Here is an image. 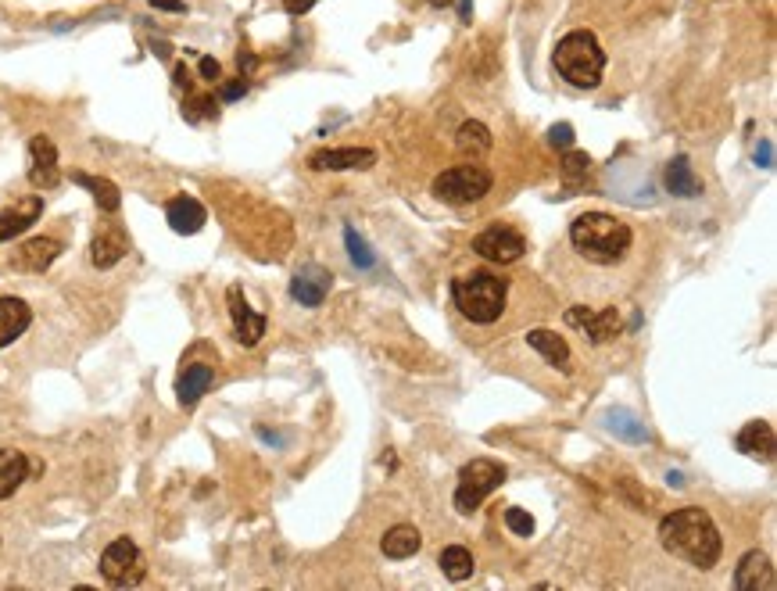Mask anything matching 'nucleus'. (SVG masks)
<instances>
[{
	"mask_svg": "<svg viewBox=\"0 0 777 591\" xmlns=\"http://www.w3.org/2000/svg\"><path fill=\"white\" fill-rule=\"evenodd\" d=\"M330 283H333L330 269L301 266L291 280V298L298 301V305H305V309H319L326 301V294H330Z\"/></svg>",
	"mask_w": 777,
	"mask_h": 591,
	"instance_id": "4468645a",
	"label": "nucleus"
},
{
	"mask_svg": "<svg viewBox=\"0 0 777 591\" xmlns=\"http://www.w3.org/2000/svg\"><path fill=\"white\" fill-rule=\"evenodd\" d=\"M197 69H201V76H205L208 83H215V79L222 76V65L215 58H201V65H197Z\"/></svg>",
	"mask_w": 777,
	"mask_h": 591,
	"instance_id": "e433bc0d",
	"label": "nucleus"
},
{
	"mask_svg": "<svg viewBox=\"0 0 777 591\" xmlns=\"http://www.w3.org/2000/svg\"><path fill=\"white\" fill-rule=\"evenodd\" d=\"M548 144L559 147V151H570L573 147V126L570 122H559V126L548 129Z\"/></svg>",
	"mask_w": 777,
	"mask_h": 591,
	"instance_id": "72a5a7b5",
	"label": "nucleus"
},
{
	"mask_svg": "<svg viewBox=\"0 0 777 591\" xmlns=\"http://www.w3.org/2000/svg\"><path fill=\"white\" fill-rule=\"evenodd\" d=\"M666 190L674 197H699L702 194V180L695 176L692 162L684 155H677L674 162L666 165Z\"/></svg>",
	"mask_w": 777,
	"mask_h": 591,
	"instance_id": "4be33fe9",
	"label": "nucleus"
},
{
	"mask_svg": "<svg viewBox=\"0 0 777 591\" xmlns=\"http://www.w3.org/2000/svg\"><path fill=\"white\" fill-rule=\"evenodd\" d=\"M144 574H147V563L129 538H115L101 552V577L111 588H137L144 581Z\"/></svg>",
	"mask_w": 777,
	"mask_h": 591,
	"instance_id": "0eeeda50",
	"label": "nucleus"
},
{
	"mask_svg": "<svg viewBox=\"0 0 777 591\" xmlns=\"http://www.w3.org/2000/svg\"><path fill=\"white\" fill-rule=\"evenodd\" d=\"M40 212H43V201L40 197H29L22 208H11V212L0 215V244L11 240V237H18V233H26L29 226L40 219Z\"/></svg>",
	"mask_w": 777,
	"mask_h": 591,
	"instance_id": "b1692460",
	"label": "nucleus"
},
{
	"mask_svg": "<svg viewBox=\"0 0 777 591\" xmlns=\"http://www.w3.org/2000/svg\"><path fill=\"white\" fill-rule=\"evenodd\" d=\"M29 470H33V463L18 448H0V502L26 484Z\"/></svg>",
	"mask_w": 777,
	"mask_h": 591,
	"instance_id": "aec40b11",
	"label": "nucleus"
},
{
	"mask_svg": "<svg viewBox=\"0 0 777 591\" xmlns=\"http://www.w3.org/2000/svg\"><path fill=\"white\" fill-rule=\"evenodd\" d=\"M491 187H495V176L484 165H455L434 180V194L448 205H473L484 194H491Z\"/></svg>",
	"mask_w": 777,
	"mask_h": 591,
	"instance_id": "423d86ee",
	"label": "nucleus"
},
{
	"mask_svg": "<svg viewBox=\"0 0 777 591\" xmlns=\"http://www.w3.org/2000/svg\"><path fill=\"white\" fill-rule=\"evenodd\" d=\"M312 4H316V0H283L287 15H305V11H312Z\"/></svg>",
	"mask_w": 777,
	"mask_h": 591,
	"instance_id": "4c0bfd02",
	"label": "nucleus"
},
{
	"mask_svg": "<svg viewBox=\"0 0 777 591\" xmlns=\"http://www.w3.org/2000/svg\"><path fill=\"white\" fill-rule=\"evenodd\" d=\"M151 8H158V11H176V15H180V11H187V4H183V0H151Z\"/></svg>",
	"mask_w": 777,
	"mask_h": 591,
	"instance_id": "58836bf2",
	"label": "nucleus"
},
{
	"mask_svg": "<svg viewBox=\"0 0 777 591\" xmlns=\"http://www.w3.org/2000/svg\"><path fill=\"white\" fill-rule=\"evenodd\" d=\"M659 545L670 556L692 563L695 570H713L720 552H724L717 523L699 506H684V509H674L670 516H663L659 520Z\"/></svg>",
	"mask_w": 777,
	"mask_h": 591,
	"instance_id": "f257e3e1",
	"label": "nucleus"
},
{
	"mask_svg": "<svg viewBox=\"0 0 777 591\" xmlns=\"http://www.w3.org/2000/svg\"><path fill=\"white\" fill-rule=\"evenodd\" d=\"M588 169H591V158L584 155V151H566V158H563V183H566V190H581L584 187V180H588Z\"/></svg>",
	"mask_w": 777,
	"mask_h": 591,
	"instance_id": "c756f323",
	"label": "nucleus"
},
{
	"mask_svg": "<svg viewBox=\"0 0 777 591\" xmlns=\"http://www.w3.org/2000/svg\"><path fill=\"white\" fill-rule=\"evenodd\" d=\"M735 588H738V591H774V588H777L774 566H770V556H767V552L752 549V552H745V556L738 559Z\"/></svg>",
	"mask_w": 777,
	"mask_h": 591,
	"instance_id": "ddd939ff",
	"label": "nucleus"
},
{
	"mask_svg": "<svg viewBox=\"0 0 777 591\" xmlns=\"http://www.w3.org/2000/svg\"><path fill=\"white\" fill-rule=\"evenodd\" d=\"M570 244L591 266H616L631 251L634 233L627 223L606 212H584L570 223Z\"/></svg>",
	"mask_w": 777,
	"mask_h": 591,
	"instance_id": "f03ea898",
	"label": "nucleus"
},
{
	"mask_svg": "<svg viewBox=\"0 0 777 591\" xmlns=\"http://www.w3.org/2000/svg\"><path fill=\"white\" fill-rule=\"evenodd\" d=\"M505 298H509V283L502 276L487 273V269H473V273L452 280L455 309L477 326L498 323L505 312Z\"/></svg>",
	"mask_w": 777,
	"mask_h": 591,
	"instance_id": "7ed1b4c3",
	"label": "nucleus"
},
{
	"mask_svg": "<svg viewBox=\"0 0 777 591\" xmlns=\"http://www.w3.org/2000/svg\"><path fill=\"white\" fill-rule=\"evenodd\" d=\"M72 180L94 194V201H97V208H101V212H108V215L119 212L122 194H119V187H115L111 180H101V176H86V172H72Z\"/></svg>",
	"mask_w": 777,
	"mask_h": 591,
	"instance_id": "bb28decb",
	"label": "nucleus"
},
{
	"mask_svg": "<svg viewBox=\"0 0 777 591\" xmlns=\"http://www.w3.org/2000/svg\"><path fill=\"white\" fill-rule=\"evenodd\" d=\"M606 427L613 430L616 437L631 441V445H641V441H649V430H645V423H641L631 409H609V412H606Z\"/></svg>",
	"mask_w": 777,
	"mask_h": 591,
	"instance_id": "cd10ccee",
	"label": "nucleus"
},
{
	"mask_svg": "<svg viewBox=\"0 0 777 591\" xmlns=\"http://www.w3.org/2000/svg\"><path fill=\"white\" fill-rule=\"evenodd\" d=\"M437 563H441V570H444L448 581H466V577H473V552L462 549V545H448V549H441Z\"/></svg>",
	"mask_w": 777,
	"mask_h": 591,
	"instance_id": "c85d7f7f",
	"label": "nucleus"
},
{
	"mask_svg": "<svg viewBox=\"0 0 777 591\" xmlns=\"http://www.w3.org/2000/svg\"><path fill=\"white\" fill-rule=\"evenodd\" d=\"M58 255H61V244L54 237H33L15 251L11 266L22 269V273H43V269H51L58 262Z\"/></svg>",
	"mask_w": 777,
	"mask_h": 591,
	"instance_id": "dca6fc26",
	"label": "nucleus"
},
{
	"mask_svg": "<svg viewBox=\"0 0 777 591\" xmlns=\"http://www.w3.org/2000/svg\"><path fill=\"white\" fill-rule=\"evenodd\" d=\"M165 219H169V226H172V230H176V233H183V237H190V233L205 230L208 212H205V205H201L197 197L180 194V197H172L169 205H165Z\"/></svg>",
	"mask_w": 777,
	"mask_h": 591,
	"instance_id": "f3484780",
	"label": "nucleus"
},
{
	"mask_svg": "<svg viewBox=\"0 0 777 591\" xmlns=\"http://www.w3.org/2000/svg\"><path fill=\"white\" fill-rule=\"evenodd\" d=\"M473 251H477L480 258H487V262L509 266V262H516V258H523L527 240H523V233L509 230V226H487L484 233L473 237Z\"/></svg>",
	"mask_w": 777,
	"mask_h": 591,
	"instance_id": "6e6552de",
	"label": "nucleus"
},
{
	"mask_svg": "<svg viewBox=\"0 0 777 591\" xmlns=\"http://www.w3.org/2000/svg\"><path fill=\"white\" fill-rule=\"evenodd\" d=\"M226 305H230V319H233V334H237V341L244 344V348H255V344L265 337L269 319H265L262 312L251 309L240 283H233L230 291H226Z\"/></svg>",
	"mask_w": 777,
	"mask_h": 591,
	"instance_id": "1a4fd4ad",
	"label": "nucleus"
},
{
	"mask_svg": "<svg viewBox=\"0 0 777 591\" xmlns=\"http://www.w3.org/2000/svg\"><path fill=\"white\" fill-rule=\"evenodd\" d=\"M33 323V309L22 298H0V348L15 344Z\"/></svg>",
	"mask_w": 777,
	"mask_h": 591,
	"instance_id": "6ab92c4d",
	"label": "nucleus"
},
{
	"mask_svg": "<svg viewBox=\"0 0 777 591\" xmlns=\"http://www.w3.org/2000/svg\"><path fill=\"white\" fill-rule=\"evenodd\" d=\"M505 477H509V470H505L498 459H484V455H480V459L466 463L459 470V484H455V509H459L462 516H470L491 491L502 488Z\"/></svg>",
	"mask_w": 777,
	"mask_h": 591,
	"instance_id": "39448f33",
	"label": "nucleus"
},
{
	"mask_svg": "<svg viewBox=\"0 0 777 591\" xmlns=\"http://www.w3.org/2000/svg\"><path fill=\"white\" fill-rule=\"evenodd\" d=\"M491 129L484 122H462L459 133H455V147H459V155L466 158H484L491 151Z\"/></svg>",
	"mask_w": 777,
	"mask_h": 591,
	"instance_id": "393cba45",
	"label": "nucleus"
},
{
	"mask_svg": "<svg viewBox=\"0 0 777 591\" xmlns=\"http://www.w3.org/2000/svg\"><path fill=\"white\" fill-rule=\"evenodd\" d=\"M248 94V83L244 79H233V83H222V101H240Z\"/></svg>",
	"mask_w": 777,
	"mask_h": 591,
	"instance_id": "c9c22d12",
	"label": "nucleus"
},
{
	"mask_svg": "<svg viewBox=\"0 0 777 591\" xmlns=\"http://www.w3.org/2000/svg\"><path fill=\"white\" fill-rule=\"evenodd\" d=\"M566 323L577 326V330H584L588 334L591 344H609L613 337H620V330H624V323H620V309H584V305H573L570 312H566Z\"/></svg>",
	"mask_w": 777,
	"mask_h": 591,
	"instance_id": "9d476101",
	"label": "nucleus"
},
{
	"mask_svg": "<svg viewBox=\"0 0 777 591\" xmlns=\"http://www.w3.org/2000/svg\"><path fill=\"white\" fill-rule=\"evenodd\" d=\"M555 72L566 79L570 86H581V90H595L602 83V72H606V54L598 47L595 33L588 29H573L559 40L555 47Z\"/></svg>",
	"mask_w": 777,
	"mask_h": 591,
	"instance_id": "20e7f679",
	"label": "nucleus"
},
{
	"mask_svg": "<svg viewBox=\"0 0 777 591\" xmlns=\"http://www.w3.org/2000/svg\"><path fill=\"white\" fill-rule=\"evenodd\" d=\"M316 172H348V169H373L376 151L373 147H326L308 158Z\"/></svg>",
	"mask_w": 777,
	"mask_h": 591,
	"instance_id": "f8f14e48",
	"label": "nucleus"
},
{
	"mask_svg": "<svg viewBox=\"0 0 777 591\" xmlns=\"http://www.w3.org/2000/svg\"><path fill=\"white\" fill-rule=\"evenodd\" d=\"M735 448L749 459H760V463H774V448H777V437H774V427L767 420H752L738 430L735 437Z\"/></svg>",
	"mask_w": 777,
	"mask_h": 591,
	"instance_id": "2eb2a0df",
	"label": "nucleus"
},
{
	"mask_svg": "<svg viewBox=\"0 0 777 591\" xmlns=\"http://www.w3.org/2000/svg\"><path fill=\"white\" fill-rule=\"evenodd\" d=\"M527 344L534 348V352L545 355L548 366H555V369H563V373H570V344H566L559 334H552V330H530V334H527Z\"/></svg>",
	"mask_w": 777,
	"mask_h": 591,
	"instance_id": "412c9836",
	"label": "nucleus"
},
{
	"mask_svg": "<svg viewBox=\"0 0 777 591\" xmlns=\"http://www.w3.org/2000/svg\"><path fill=\"white\" fill-rule=\"evenodd\" d=\"M380 549H384L387 559H409V556H416V552L423 549V538H419L416 527H409V523H398V527H391V531L384 534Z\"/></svg>",
	"mask_w": 777,
	"mask_h": 591,
	"instance_id": "5701e85b",
	"label": "nucleus"
},
{
	"mask_svg": "<svg viewBox=\"0 0 777 591\" xmlns=\"http://www.w3.org/2000/svg\"><path fill=\"white\" fill-rule=\"evenodd\" d=\"M129 251V244H126V237L122 233H115V230H108V233H101V237L90 244V262H94L97 269H111L115 262H122V255Z\"/></svg>",
	"mask_w": 777,
	"mask_h": 591,
	"instance_id": "a878e982",
	"label": "nucleus"
},
{
	"mask_svg": "<svg viewBox=\"0 0 777 591\" xmlns=\"http://www.w3.org/2000/svg\"><path fill=\"white\" fill-rule=\"evenodd\" d=\"M505 527L516 534V538H530L534 534V516L527 513V509H505Z\"/></svg>",
	"mask_w": 777,
	"mask_h": 591,
	"instance_id": "2f4dec72",
	"label": "nucleus"
},
{
	"mask_svg": "<svg viewBox=\"0 0 777 591\" xmlns=\"http://www.w3.org/2000/svg\"><path fill=\"white\" fill-rule=\"evenodd\" d=\"M470 8H473V0H462L459 4V18L466 22V26H470Z\"/></svg>",
	"mask_w": 777,
	"mask_h": 591,
	"instance_id": "ea45409f",
	"label": "nucleus"
},
{
	"mask_svg": "<svg viewBox=\"0 0 777 591\" xmlns=\"http://www.w3.org/2000/svg\"><path fill=\"white\" fill-rule=\"evenodd\" d=\"M344 244H348L351 262H355V266H359V269H373V266H376L373 248H369L366 240L359 237V230H355V226H348V230H344Z\"/></svg>",
	"mask_w": 777,
	"mask_h": 591,
	"instance_id": "7c9ffc66",
	"label": "nucleus"
},
{
	"mask_svg": "<svg viewBox=\"0 0 777 591\" xmlns=\"http://www.w3.org/2000/svg\"><path fill=\"white\" fill-rule=\"evenodd\" d=\"M215 97H187V104H183V115H187L190 122L197 119H215Z\"/></svg>",
	"mask_w": 777,
	"mask_h": 591,
	"instance_id": "473e14b6",
	"label": "nucleus"
},
{
	"mask_svg": "<svg viewBox=\"0 0 777 591\" xmlns=\"http://www.w3.org/2000/svg\"><path fill=\"white\" fill-rule=\"evenodd\" d=\"M756 165H760V169H774V140H760V147H756Z\"/></svg>",
	"mask_w": 777,
	"mask_h": 591,
	"instance_id": "f704fd0d",
	"label": "nucleus"
},
{
	"mask_svg": "<svg viewBox=\"0 0 777 591\" xmlns=\"http://www.w3.org/2000/svg\"><path fill=\"white\" fill-rule=\"evenodd\" d=\"M29 183L36 190H54L61 183L58 147L51 144V137H43V133L29 140Z\"/></svg>",
	"mask_w": 777,
	"mask_h": 591,
	"instance_id": "9b49d317",
	"label": "nucleus"
},
{
	"mask_svg": "<svg viewBox=\"0 0 777 591\" xmlns=\"http://www.w3.org/2000/svg\"><path fill=\"white\" fill-rule=\"evenodd\" d=\"M212 380H215V369L208 366V362H190V366H183L180 380H176V398H180L183 409H194V405L208 394Z\"/></svg>",
	"mask_w": 777,
	"mask_h": 591,
	"instance_id": "a211bd4d",
	"label": "nucleus"
}]
</instances>
